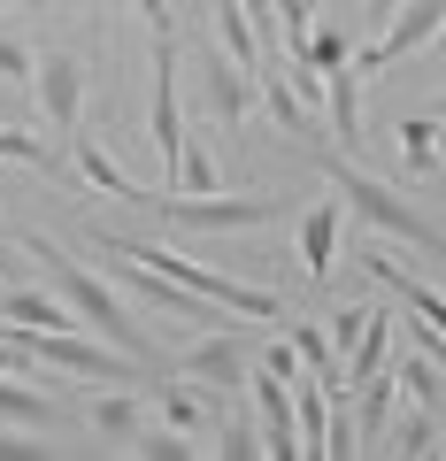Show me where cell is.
<instances>
[{
    "mask_svg": "<svg viewBox=\"0 0 446 461\" xmlns=\"http://www.w3.org/2000/svg\"><path fill=\"white\" fill-rule=\"evenodd\" d=\"M23 247H32L39 262H47V277H54V293H62L69 308L85 315V330H100V339L116 346V354H132L139 369H154V354H147V330L132 323V308H123V293H116V285H100V277H93V269H85V262H69V254L54 247L47 230H23Z\"/></svg>",
    "mask_w": 446,
    "mask_h": 461,
    "instance_id": "cell-1",
    "label": "cell"
},
{
    "mask_svg": "<svg viewBox=\"0 0 446 461\" xmlns=\"http://www.w3.org/2000/svg\"><path fill=\"white\" fill-rule=\"evenodd\" d=\"M323 177H331V193L347 200V208L362 215V223L393 230L400 247H423L431 262L446 269V230L431 223V215H415V208H408V200H400V193H393L385 177H369V169H354V154H323Z\"/></svg>",
    "mask_w": 446,
    "mask_h": 461,
    "instance_id": "cell-2",
    "label": "cell"
},
{
    "mask_svg": "<svg viewBox=\"0 0 446 461\" xmlns=\"http://www.w3.org/2000/svg\"><path fill=\"white\" fill-rule=\"evenodd\" d=\"M32 362L62 369V377H93V384H147V369L116 346H93L77 330H32Z\"/></svg>",
    "mask_w": 446,
    "mask_h": 461,
    "instance_id": "cell-3",
    "label": "cell"
},
{
    "mask_svg": "<svg viewBox=\"0 0 446 461\" xmlns=\"http://www.w3.org/2000/svg\"><path fill=\"white\" fill-rule=\"evenodd\" d=\"M154 208L169 215V223H185V230H262V223H278V200H262V193H223V200H193V193H154Z\"/></svg>",
    "mask_w": 446,
    "mask_h": 461,
    "instance_id": "cell-4",
    "label": "cell"
},
{
    "mask_svg": "<svg viewBox=\"0 0 446 461\" xmlns=\"http://www.w3.org/2000/svg\"><path fill=\"white\" fill-rule=\"evenodd\" d=\"M200 115H208L223 139H239V131H247V115H254V77L223 47H200Z\"/></svg>",
    "mask_w": 446,
    "mask_h": 461,
    "instance_id": "cell-5",
    "label": "cell"
},
{
    "mask_svg": "<svg viewBox=\"0 0 446 461\" xmlns=\"http://www.w3.org/2000/svg\"><path fill=\"white\" fill-rule=\"evenodd\" d=\"M177 32L169 39H154V85H147V131H154V154H162V177H169V162H177V147H185V100H177Z\"/></svg>",
    "mask_w": 446,
    "mask_h": 461,
    "instance_id": "cell-6",
    "label": "cell"
},
{
    "mask_svg": "<svg viewBox=\"0 0 446 461\" xmlns=\"http://www.w3.org/2000/svg\"><path fill=\"white\" fill-rule=\"evenodd\" d=\"M116 285L132 300H147L154 315H169V323H223L232 308H215V300H200V293H185V285H169L162 269H147V262H132V254H116Z\"/></svg>",
    "mask_w": 446,
    "mask_h": 461,
    "instance_id": "cell-7",
    "label": "cell"
},
{
    "mask_svg": "<svg viewBox=\"0 0 446 461\" xmlns=\"http://www.w3.org/2000/svg\"><path fill=\"white\" fill-rule=\"evenodd\" d=\"M439 23H446V0H415V8H393V23H385L378 39H369L362 54H347L362 77H378V69H393L400 54H415L423 39H439Z\"/></svg>",
    "mask_w": 446,
    "mask_h": 461,
    "instance_id": "cell-8",
    "label": "cell"
},
{
    "mask_svg": "<svg viewBox=\"0 0 446 461\" xmlns=\"http://www.w3.org/2000/svg\"><path fill=\"white\" fill-rule=\"evenodd\" d=\"M32 85H39V108H47L54 139L69 147V139H77V115H85V62L77 54H39Z\"/></svg>",
    "mask_w": 446,
    "mask_h": 461,
    "instance_id": "cell-9",
    "label": "cell"
},
{
    "mask_svg": "<svg viewBox=\"0 0 446 461\" xmlns=\"http://www.w3.org/2000/svg\"><path fill=\"white\" fill-rule=\"evenodd\" d=\"M185 377L200 384V400H232L239 384H247V346L239 339H200L193 354H185Z\"/></svg>",
    "mask_w": 446,
    "mask_h": 461,
    "instance_id": "cell-10",
    "label": "cell"
},
{
    "mask_svg": "<svg viewBox=\"0 0 446 461\" xmlns=\"http://www.w3.org/2000/svg\"><path fill=\"white\" fill-rule=\"evenodd\" d=\"M339 223H347V200L331 193V200H315L308 215H300V277L308 285H331V254H339Z\"/></svg>",
    "mask_w": 446,
    "mask_h": 461,
    "instance_id": "cell-11",
    "label": "cell"
},
{
    "mask_svg": "<svg viewBox=\"0 0 446 461\" xmlns=\"http://www.w3.org/2000/svg\"><path fill=\"white\" fill-rule=\"evenodd\" d=\"M254 430H262V454H300V423H293V393H285V377H269V369H254Z\"/></svg>",
    "mask_w": 446,
    "mask_h": 461,
    "instance_id": "cell-12",
    "label": "cell"
},
{
    "mask_svg": "<svg viewBox=\"0 0 446 461\" xmlns=\"http://www.w3.org/2000/svg\"><path fill=\"white\" fill-rule=\"evenodd\" d=\"M323 100H331V147L354 154V147H362V69H354V62L323 69Z\"/></svg>",
    "mask_w": 446,
    "mask_h": 461,
    "instance_id": "cell-13",
    "label": "cell"
},
{
    "mask_svg": "<svg viewBox=\"0 0 446 461\" xmlns=\"http://www.w3.org/2000/svg\"><path fill=\"white\" fill-rule=\"evenodd\" d=\"M393 323H400L393 308H369V315H362V339H354L347 354H339V362H347V377H339V393H354L362 377H378V369H385V354H393ZM339 393H331V400H339Z\"/></svg>",
    "mask_w": 446,
    "mask_h": 461,
    "instance_id": "cell-14",
    "label": "cell"
},
{
    "mask_svg": "<svg viewBox=\"0 0 446 461\" xmlns=\"http://www.w3.org/2000/svg\"><path fill=\"white\" fill-rule=\"evenodd\" d=\"M69 169H77V177L93 185V193H108V200H132V208H147V200H154L147 185H132L116 162H108V147H100V139H85V131L69 139Z\"/></svg>",
    "mask_w": 446,
    "mask_h": 461,
    "instance_id": "cell-15",
    "label": "cell"
},
{
    "mask_svg": "<svg viewBox=\"0 0 446 461\" xmlns=\"http://www.w3.org/2000/svg\"><path fill=\"white\" fill-rule=\"evenodd\" d=\"M0 323L8 330H69L77 308H69L62 293H23V285H8V293H0Z\"/></svg>",
    "mask_w": 446,
    "mask_h": 461,
    "instance_id": "cell-16",
    "label": "cell"
},
{
    "mask_svg": "<svg viewBox=\"0 0 446 461\" xmlns=\"http://www.w3.org/2000/svg\"><path fill=\"white\" fill-rule=\"evenodd\" d=\"M354 393H362V408H354V438H362V454L369 446H385V430H393V377H362L354 384Z\"/></svg>",
    "mask_w": 446,
    "mask_h": 461,
    "instance_id": "cell-17",
    "label": "cell"
},
{
    "mask_svg": "<svg viewBox=\"0 0 446 461\" xmlns=\"http://www.w3.org/2000/svg\"><path fill=\"white\" fill-rule=\"evenodd\" d=\"M147 393H154V408H162L169 430H185V438H208V408H215V400L185 393V384H147Z\"/></svg>",
    "mask_w": 446,
    "mask_h": 461,
    "instance_id": "cell-18",
    "label": "cell"
},
{
    "mask_svg": "<svg viewBox=\"0 0 446 461\" xmlns=\"http://www.w3.org/2000/svg\"><path fill=\"white\" fill-rule=\"evenodd\" d=\"M0 423H23V430H47L62 423V400L32 393V384H0Z\"/></svg>",
    "mask_w": 446,
    "mask_h": 461,
    "instance_id": "cell-19",
    "label": "cell"
},
{
    "mask_svg": "<svg viewBox=\"0 0 446 461\" xmlns=\"http://www.w3.org/2000/svg\"><path fill=\"white\" fill-rule=\"evenodd\" d=\"M400 169L408 177H439V123L431 115H408L400 123Z\"/></svg>",
    "mask_w": 446,
    "mask_h": 461,
    "instance_id": "cell-20",
    "label": "cell"
},
{
    "mask_svg": "<svg viewBox=\"0 0 446 461\" xmlns=\"http://www.w3.org/2000/svg\"><path fill=\"white\" fill-rule=\"evenodd\" d=\"M85 423H93L100 438H139V430H147V415H139L132 393H100L93 408H85Z\"/></svg>",
    "mask_w": 446,
    "mask_h": 461,
    "instance_id": "cell-21",
    "label": "cell"
},
{
    "mask_svg": "<svg viewBox=\"0 0 446 461\" xmlns=\"http://www.w3.org/2000/svg\"><path fill=\"white\" fill-rule=\"evenodd\" d=\"M293 423H300V454H323V430H331V393H323V377H315V384H300Z\"/></svg>",
    "mask_w": 446,
    "mask_h": 461,
    "instance_id": "cell-22",
    "label": "cell"
},
{
    "mask_svg": "<svg viewBox=\"0 0 446 461\" xmlns=\"http://www.w3.org/2000/svg\"><path fill=\"white\" fill-rule=\"evenodd\" d=\"M347 54H354L347 23H339V16H315V39H308V69H315V77H323V69H339V62H347Z\"/></svg>",
    "mask_w": 446,
    "mask_h": 461,
    "instance_id": "cell-23",
    "label": "cell"
},
{
    "mask_svg": "<svg viewBox=\"0 0 446 461\" xmlns=\"http://www.w3.org/2000/svg\"><path fill=\"white\" fill-rule=\"evenodd\" d=\"M393 454H439V415H431V408L400 415V430H393Z\"/></svg>",
    "mask_w": 446,
    "mask_h": 461,
    "instance_id": "cell-24",
    "label": "cell"
},
{
    "mask_svg": "<svg viewBox=\"0 0 446 461\" xmlns=\"http://www.w3.org/2000/svg\"><path fill=\"white\" fill-rule=\"evenodd\" d=\"M400 384L415 393V408H439V393H446V369H439V362H423V354H408V362H400Z\"/></svg>",
    "mask_w": 446,
    "mask_h": 461,
    "instance_id": "cell-25",
    "label": "cell"
},
{
    "mask_svg": "<svg viewBox=\"0 0 446 461\" xmlns=\"http://www.w3.org/2000/svg\"><path fill=\"white\" fill-rule=\"evenodd\" d=\"M208 454H223V461H247V454H262V430L247 423V415H223V430H215V446Z\"/></svg>",
    "mask_w": 446,
    "mask_h": 461,
    "instance_id": "cell-26",
    "label": "cell"
},
{
    "mask_svg": "<svg viewBox=\"0 0 446 461\" xmlns=\"http://www.w3.org/2000/svg\"><path fill=\"white\" fill-rule=\"evenodd\" d=\"M132 446H139V454H154V461H185V454H208L200 438H185V430H169V423H162V430H139Z\"/></svg>",
    "mask_w": 446,
    "mask_h": 461,
    "instance_id": "cell-27",
    "label": "cell"
},
{
    "mask_svg": "<svg viewBox=\"0 0 446 461\" xmlns=\"http://www.w3.org/2000/svg\"><path fill=\"white\" fill-rule=\"evenodd\" d=\"M32 69H39V54L23 47V39L0 32V77H8V85H32Z\"/></svg>",
    "mask_w": 446,
    "mask_h": 461,
    "instance_id": "cell-28",
    "label": "cell"
},
{
    "mask_svg": "<svg viewBox=\"0 0 446 461\" xmlns=\"http://www.w3.org/2000/svg\"><path fill=\"white\" fill-rule=\"evenodd\" d=\"M254 362H262V369H269V377H285V384H293V377H300V354H293V339H269V346H262V354H254Z\"/></svg>",
    "mask_w": 446,
    "mask_h": 461,
    "instance_id": "cell-29",
    "label": "cell"
},
{
    "mask_svg": "<svg viewBox=\"0 0 446 461\" xmlns=\"http://www.w3.org/2000/svg\"><path fill=\"white\" fill-rule=\"evenodd\" d=\"M362 315L369 308H339V315H331V354H347V346L362 339Z\"/></svg>",
    "mask_w": 446,
    "mask_h": 461,
    "instance_id": "cell-30",
    "label": "cell"
},
{
    "mask_svg": "<svg viewBox=\"0 0 446 461\" xmlns=\"http://www.w3.org/2000/svg\"><path fill=\"white\" fill-rule=\"evenodd\" d=\"M132 8L147 16V32H154V39H169V32H177V16H169V0H132Z\"/></svg>",
    "mask_w": 446,
    "mask_h": 461,
    "instance_id": "cell-31",
    "label": "cell"
},
{
    "mask_svg": "<svg viewBox=\"0 0 446 461\" xmlns=\"http://www.w3.org/2000/svg\"><path fill=\"white\" fill-rule=\"evenodd\" d=\"M16 454H47V446H23V423H16V430H0V461H16Z\"/></svg>",
    "mask_w": 446,
    "mask_h": 461,
    "instance_id": "cell-32",
    "label": "cell"
},
{
    "mask_svg": "<svg viewBox=\"0 0 446 461\" xmlns=\"http://www.w3.org/2000/svg\"><path fill=\"white\" fill-rule=\"evenodd\" d=\"M393 8H400V0H362V16H369V23H393Z\"/></svg>",
    "mask_w": 446,
    "mask_h": 461,
    "instance_id": "cell-33",
    "label": "cell"
},
{
    "mask_svg": "<svg viewBox=\"0 0 446 461\" xmlns=\"http://www.w3.org/2000/svg\"><path fill=\"white\" fill-rule=\"evenodd\" d=\"M47 8H62V0H23V16H47Z\"/></svg>",
    "mask_w": 446,
    "mask_h": 461,
    "instance_id": "cell-34",
    "label": "cell"
},
{
    "mask_svg": "<svg viewBox=\"0 0 446 461\" xmlns=\"http://www.w3.org/2000/svg\"><path fill=\"white\" fill-rule=\"evenodd\" d=\"M0 254H8V239H0Z\"/></svg>",
    "mask_w": 446,
    "mask_h": 461,
    "instance_id": "cell-35",
    "label": "cell"
},
{
    "mask_svg": "<svg viewBox=\"0 0 446 461\" xmlns=\"http://www.w3.org/2000/svg\"><path fill=\"white\" fill-rule=\"evenodd\" d=\"M0 8H8V0H0Z\"/></svg>",
    "mask_w": 446,
    "mask_h": 461,
    "instance_id": "cell-36",
    "label": "cell"
},
{
    "mask_svg": "<svg viewBox=\"0 0 446 461\" xmlns=\"http://www.w3.org/2000/svg\"><path fill=\"white\" fill-rule=\"evenodd\" d=\"M439 32H446V23H439Z\"/></svg>",
    "mask_w": 446,
    "mask_h": 461,
    "instance_id": "cell-37",
    "label": "cell"
}]
</instances>
